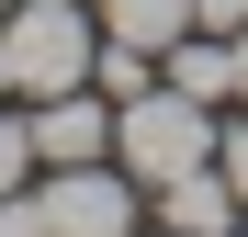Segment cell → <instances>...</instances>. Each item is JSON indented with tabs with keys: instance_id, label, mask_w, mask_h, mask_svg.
<instances>
[{
	"instance_id": "obj_12",
	"label": "cell",
	"mask_w": 248,
	"mask_h": 237,
	"mask_svg": "<svg viewBox=\"0 0 248 237\" xmlns=\"http://www.w3.org/2000/svg\"><path fill=\"white\" fill-rule=\"evenodd\" d=\"M237 102H248V23H237Z\"/></svg>"
},
{
	"instance_id": "obj_5",
	"label": "cell",
	"mask_w": 248,
	"mask_h": 237,
	"mask_svg": "<svg viewBox=\"0 0 248 237\" xmlns=\"http://www.w3.org/2000/svg\"><path fill=\"white\" fill-rule=\"evenodd\" d=\"M147 204H158V226H170V237H237V226H248L237 181L215 170V158H203V170H181V181H158Z\"/></svg>"
},
{
	"instance_id": "obj_4",
	"label": "cell",
	"mask_w": 248,
	"mask_h": 237,
	"mask_svg": "<svg viewBox=\"0 0 248 237\" xmlns=\"http://www.w3.org/2000/svg\"><path fill=\"white\" fill-rule=\"evenodd\" d=\"M34 125V170H79V158H113V91H57V102H34L23 113Z\"/></svg>"
},
{
	"instance_id": "obj_9",
	"label": "cell",
	"mask_w": 248,
	"mask_h": 237,
	"mask_svg": "<svg viewBox=\"0 0 248 237\" xmlns=\"http://www.w3.org/2000/svg\"><path fill=\"white\" fill-rule=\"evenodd\" d=\"M23 181H34V125L0 102V192H23Z\"/></svg>"
},
{
	"instance_id": "obj_2",
	"label": "cell",
	"mask_w": 248,
	"mask_h": 237,
	"mask_svg": "<svg viewBox=\"0 0 248 237\" xmlns=\"http://www.w3.org/2000/svg\"><path fill=\"white\" fill-rule=\"evenodd\" d=\"M0 57H12V91L23 102H57V91L91 79L102 12H79V0H12V12H0Z\"/></svg>"
},
{
	"instance_id": "obj_13",
	"label": "cell",
	"mask_w": 248,
	"mask_h": 237,
	"mask_svg": "<svg viewBox=\"0 0 248 237\" xmlns=\"http://www.w3.org/2000/svg\"><path fill=\"white\" fill-rule=\"evenodd\" d=\"M0 12H12V0H0Z\"/></svg>"
},
{
	"instance_id": "obj_7",
	"label": "cell",
	"mask_w": 248,
	"mask_h": 237,
	"mask_svg": "<svg viewBox=\"0 0 248 237\" xmlns=\"http://www.w3.org/2000/svg\"><path fill=\"white\" fill-rule=\"evenodd\" d=\"M102 34H124V46H147V57H170L181 34H192V0H91Z\"/></svg>"
},
{
	"instance_id": "obj_1",
	"label": "cell",
	"mask_w": 248,
	"mask_h": 237,
	"mask_svg": "<svg viewBox=\"0 0 248 237\" xmlns=\"http://www.w3.org/2000/svg\"><path fill=\"white\" fill-rule=\"evenodd\" d=\"M215 136H226V113L215 102H192V91H170V79H158V91H136V102H113V170L124 181H181V170H203V158H215Z\"/></svg>"
},
{
	"instance_id": "obj_14",
	"label": "cell",
	"mask_w": 248,
	"mask_h": 237,
	"mask_svg": "<svg viewBox=\"0 0 248 237\" xmlns=\"http://www.w3.org/2000/svg\"><path fill=\"white\" fill-rule=\"evenodd\" d=\"M237 237H248V226H237Z\"/></svg>"
},
{
	"instance_id": "obj_8",
	"label": "cell",
	"mask_w": 248,
	"mask_h": 237,
	"mask_svg": "<svg viewBox=\"0 0 248 237\" xmlns=\"http://www.w3.org/2000/svg\"><path fill=\"white\" fill-rule=\"evenodd\" d=\"M91 91H113V102L158 91V57H147V46H124V34H102V57H91Z\"/></svg>"
},
{
	"instance_id": "obj_3",
	"label": "cell",
	"mask_w": 248,
	"mask_h": 237,
	"mask_svg": "<svg viewBox=\"0 0 248 237\" xmlns=\"http://www.w3.org/2000/svg\"><path fill=\"white\" fill-rule=\"evenodd\" d=\"M34 204H46V237H136L147 181H124L113 158H79V170H46V181H34Z\"/></svg>"
},
{
	"instance_id": "obj_6",
	"label": "cell",
	"mask_w": 248,
	"mask_h": 237,
	"mask_svg": "<svg viewBox=\"0 0 248 237\" xmlns=\"http://www.w3.org/2000/svg\"><path fill=\"white\" fill-rule=\"evenodd\" d=\"M158 79H170V91H192V102H215V113H226V102H237V34H203V23H192L181 46L158 57Z\"/></svg>"
},
{
	"instance_id": "obj_10",
	"label": "cell",
	"mask_w": 248,
	"mask_h": 237,
	"mask_svg": "<svg viewBox=\"0 0 248 237\" xmlns=\"http://www.w3.org/2000/svg\"><path fill=\"white\" fill-rule=\"evenodd\" d=\"M215 170H226V181H237V204H248V102H237V125H226V136H215Z\"/></svg>"
},
{
	"instance_id": "obj_11",
	"label": "cell",
	"mask_w": 248,
	"mask_h": 237,
	"mask_svg": "<svg viewBox=\"0 0 248 237\" xmlns=\"http://www.w3.org/2000/svg\"><path fill=\"white\" fill-rule=\"evenodd\" d=\"M192 23H203V34H237V23H248V0H192Z\"/></svg>"
}]
</instances>
